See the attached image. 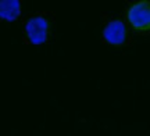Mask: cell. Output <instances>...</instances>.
Masks as SVG:
<instances>
[{"label": "cell", "instance_id": "cell-1", "mask_svg": "<svg viewBox=\"0 0 150 136\" xmlns=\"http://www.w3.org/2000/svg\"><path fill=\"white\" fill-rule=\"evenodd\" d=\"M25 38L28 42H31L33 44L43 43L47 40L49 31H50V22L46 17L40 16H32L27 22H25Z\"/></svg>", "mask_w": 150, "mask_h": 136}, {"label": "cell", "instance_id": "cell-2", "mask_svg": "<svg viewBox=\"0 0 150 136\" xmlns=\"http://www.w3.org/2000/svg\"><path fill=\"white\" fill-rule=\"evenodd\" d=\"M127 20L136 31H150V1L135 3L127 11Z\"/></svg>", "mask_w": 150, "mask_h": 136}, {"label": "cell", "instance_id": "cell-3", "mask_svg": "<svg viewBox=\"0 0 150 136\" xmlns=\"http://www.w3.org/2000/svg\"><path fill=\"white\" fill-rule=\"evenodd\" d=\"M103 39L110 44H122L127 39V28L122 21L120 20H112L106 25Z\"/></svg>", "mask_w": 150, "mask_h": 136}, {"label": "cell", "instance_id": "cell-4", "mask_svg": "<svg viewBox=\"0 0 150 136\" xmlns=\"http://www.w3.org/2000/svg\"><path fill=\"white\" fill-rule=\"evenodd\" d=\"M20 11H21V7H20V1H16V0H10V1H1L0 3V16L3 20H16L17 17L20 16Z\"/></svg>", "mask_w": 150, "mask_h": 136}]
</instances>
